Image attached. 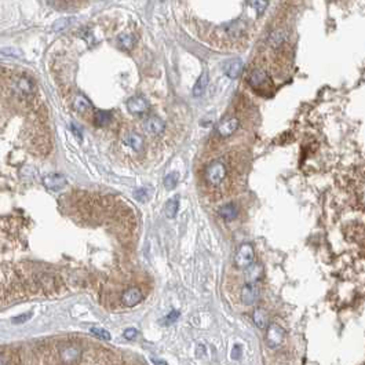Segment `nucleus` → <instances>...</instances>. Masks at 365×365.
I'll return each mask as SVG.
<instances>
[{
    "label": "nucleus",
    "instance_id": "1",
    "mask_svg": "<svg viewBox=\"0 0 365 365\" xmlns=\"http://www.w3.org/2000/svg\"><path fill=\"white\" fill-rule=\"evenodd\" d=\"M227 175V168H226L225 163L221 160H215V162L210 163L207 166V168L204 171V178L205 182L210 186H219L226 179Z\"/></svg>",
    "mask_w": 365,
    "mask_h": 365
},
{
    "label": "nucleus",
    "instance_id": "2",
    "mask_svg": "<svg viewBox=\"0 0 365 365\" xmlns=\"http://www.w3.org/2000/svg\"><path fill=\"white\" fill-rule=\"evenodd\" d=\"M255 259V251L251 244H243L240 246L237 253L234 255V265L239 269H247L251 266Z\"/></svg>",
    "mask_w": 365,
    "mask_h": 365
},
{
    "label": "nucleus",
    "instance_id": "3",
    "mask_svg": "<svg viewBox=\"0 0 365 365\" xmlns=\"http://www.w3.org/2000/svg\"><path fill=\"white\" fill-rule=\"evenodd\" d=\"M284 337H285V331L282 330V327L279 325V324L273 323L267 327L266 342L269 344V347H272V349L279 347L282 343Z\"/></svg>",
    "mask_w": 365,
    "mask_h": 365
},
{
    "label": "nucleus",
    "instance_id": "4",
    "mask_svg": "<svg viewBox=\"0 0 365 365\" xmlns=\"http://www.w3.org/2000/svg\"><path fill=\"white\" fill-rule=\"evenodd\" d=\"M33 280H35L36 285L39 287V289H43L47 294H51V292H54L56 289H59L58 280H56L54 276H51V274H37Z\"/></svg>",
    "mask_w": 365,
    "mask_h": 365
},
{
    "label": "nucleus",
    "instance_id": "5",
    "mask_svg": "<svg viewBox=\"0 0 365 365\" xmlns=\"http://www.w3.org/2000/svg\"><path fill=\"white\" fill-rule=\"evenodd\" d=\"M240 126V121L237 117H227V119L222 120L217 127V134L222 138L230 137L232 134L237 131Z\"/></svg>",
    "mask_w": 365,
    "mask_h": 365
},
{
    "label": "nucleus",
    "instance_id": "6",
    "mask_svg": "<svg viewBox=\"0 0 365 365\" xmlns=\"http://www.w3.org/2000/svg\"><path fill=\"white\" fill-rule=\"evenodd\" d=\"M143 298V294L138 287H130L127 288L126 291L123 292L121 295V303L124 306H128V308H133V306H137L138 303H140Z\"/></svg>",
    "mask_w": 365,
    "mask_h": 365
},
{
    "label": "nucleus",
    "instance_id": "7",
    "mask_svg": "<svg viewBox=\"0 0 365 365\" xmlns=\"http://www.w3.org/2000/svg\"><path fill=\"white\" fill-rule=\"evenodd\" d=\"M259 298V289L255 285V282H247L241 289V301L247 306H253Z\"/></svg>",
    "mask_w": 365,
    "mask_h": 365
},
{
    "label": "nucleus",
    "instance_id": "8",
    "mask_svg": "<svg viewBox=\"0 0 365 365\" xmlns=\"http://www.w3.org/2000/svg\"><path fill=\"white\" fill-rule=\"evenodd\" d=\"M248 83L253 85V88H266L267 83H270V80L265 70L256 69L248 76Z\"/></svg>",
    "mask_w": 365,
    "mask_h": 365
},
{
    "label": "nucleus",
    "instance_id": "9",
    "mask_svg": "<svg viewBox=\"0 0 365 365\" xmlns=\"http://www.w3.org/2000/svg\"><path fill=\"white\" fill-rule=\"evenodd\" d=\"M145 131L149 134V135H153V137H157V135H160L164 131V128H166V124H164V121H163L160 117H156V116H152V117H149L145 121Z\"/></svg>",
    "mask_w": 365,
    "mask_h": 365
},
{
    "label": "nucleus",
    "instance_id": "10",
    "mask_svg": "<svg viewBox=\"0 0 365 365\" xmlns=\"http://www.w3.org/2000/svg\"><path fill=\"white\" fill-rule=\"evenodd\" d=\"M123 142L126 143L128 148L137 152V153H140L142 149H143V138L140 137V134L137 133H127L124 137H123Z\"/></svg>",
    "mask_w": 365,
    "mask_h": 365
},
{
    "label": "nucleus",
    "instance_id": "11",
    "mask_svg": "<svg viewBox=\"0 0 365 365\" xmlns=\"http://www.w3.org/2000/svg\"><path fill=\"white\" fill-rule=\"evenodd\" d=\"M44 186L50 190H61L66 185V179L59 174H50L43 179Z\"/></svg>",
    "mask_w": 365,
    "mask_h": 365
},
{
    "label": "nucleus",
    "instance_id": "12",
    "mask_svg": "<svg viewBox=\"0 0 365 365\" xmlns=\"http://www.w3.org/2000/svg\"><path fill=\"white\" fill-rule=\"evenodd\" d=\"M244 69V63L241 59H232V61H229V62L225 65V73L227 78L230 79H236L239 78L240 75H241V72Z\"/></svg>",
    "mask_w": 365,
    "mask_h": 365
},
{
    "label": "nucleus",
    "instance_id": "13",
    "mask_svg": "<svg viewBox=\"0 0 365 365\" xmlns=\"http://www.w3.org/2000/svg\"><path fill=\"white\" fill-rule=\"evenodd\" d=\"M127 108L130 109V112L135 113V114H142L149 109L148 101L145 98H131L127 102Z\"/></svg>",
    "mask_w": 365,
    "mask_h": 365
},
{
    "label": "nucleus",
    "instance_id": "14",
    "mask_svg": "<svg viewBox=\"0 0 365 365\" xmlns=\"http://www.w3.org/2000/svg\"><path fill=\"white\" fill-rule=\"evenodd\" d=\"M73 108L82 114H90L92 113V105L88 99L83 95H76L73 98Z\"/></svg>",
    "mask_w": 365,
    "mask_h": 365
},
{
    "label": "nucleus",
    "instance_id": "15",
    "mask_svg": "<svg viewBox=\"0 0 365 365\" xmlns=\"http://www.w3.org/2000/svg\"><path fill=\"white\" fill-rule=\"evenodd\" d=\"M219 215L224 218L225 221H233L237 217V207L233 203L224 204L221 208H219Z\"/></svg>",
    "mask_w": 365,
    "mask_h": 365
},
{
    "label": "nucleus",
    "instance_id": "16",
    "mask_svg": "<svg viewBox=\"0 0 365 365\" xmlns=\"http://www.w3.org/2000/svg\"><path fill=\"white\" fill-rule=\"evenodd\" d=\"M61 356H62V360L65 363H75L80 357V349L76 346H68L63 349Z\"/></svg>",
    "mask_w": 365,
    "mask_h": 365
},
{
    "label": "nucleus",
    "instance_id": "17",
    "mask_svg": "<svg viewBox=\"0 0 365 365\" xmlns=\"http://www.w3.org/2000/svg\"><path fill=\"white\" fill-rule=\"evenodd\" d=\"M253 323L256 324L258 328H266L267 323H269V317H267V311L262 308H258V309L253 311Z\"/></svg>",
    "mask_w": 365,
    "mask_h": 365
},
{
    "label": "nucleus",
    "instance_id": "18",
    "mask_svg": "<svg viewBox=\"0 0 365 365\" xmlns=\"http://www.w3.org/2000/svg\"><path fill=\"white\" fill-rule=\"evenodd\" d=\"M226 32H227V35H230L232 37H239V36H241L246 32V24L241 21L227 24L226 25Z\"/></svg>",
    "mask_w": 365,
    "mask_h": 365
},
{
    "label": "nucleus",
    "instance_id": "19",
    "mask_svg": "<svg viewBox=\"0 0 365 365\" xmlns=\"http://www.w3.org/2000/svg\"><path fill=\"white\" fill-rule=\"evenodd\" d=\"M207 85H208V75L204 72L201 73V76L197 79L196 84L193 87V95L195 97H201L205 91V88H207Z\"/></svg>",
    "mask_w": 365,
    "mask_h": 365
},
{
    "label": "nucleus",
    "instance_id": "20",
    "mask_svg": "<svg viewBox=\"0 0 365 365\" xmlns=\"http://www.w3.org/2000/svg\"><path fill=\"white\" fill-rule=\"evenodd\" d=\"M111 117H112L111 112H106V111H95L94 112V123L98 127L108 126L111 121Z\"/></svg>",
    "mask_w": 365,
    "mask_h": 365
},
{
    "label": "nucleus",
    "instance_id": "21",
    "mask_svg": "<svg viewBox=\"0 0 365 365\" xmlns=\"http://www.w3.org/2000/svg\"><path fill=\"white\" fill-rule=\"evenodd\" d=\"M247 270V277H248V282H255L256 280H259V277L262 276V267L259 265H255L253 263L251 266H248Z\"/></svg>",
    "mask_w": 365,
    "mask_h": 365
},
{
    "label": "nucleus",
    "instance_id": "22",
    "mask_svg": "<svg viewBox=\"0 0 365 365\" xmlns=\"http://www.w3.org/2000/svg\"><path fill=\"white\" fill-rule=\"evenodd\" d=\"M178 208H179V198L178 197L169 198L166 204V215L168 218H175Z\"/></svg>",
    "mask_w": 365,
    "mask_h": 365
},
{
    "label": "nucleus",
    "instance_id": "23",
    "mask_svg": "<svg viewBox=\"0 0 365 365\" xmlns=\"http://www.w3.org/2000/svg\"><path fill=\"white\" fill-rule=\"evenodd\" d=\"M134 43H135V39H134V36L131 33H121L119 36L120 47L123 50H126V51L133 49Z\"/></svg>",
    "mask_w": 365,
    "mask_h": 365
},
{
    "label": "nucleus",
    "instance_id": "24",
    "mask_svg": "<svg viewBox=\"0 0 365 365\" xmlns=\"http://www.w3.org/2000/svg\"><path fill=\"white\" fill-rule=\"evenodd\" d=\"M248 6L253 8L258 14H263L267 7L266 0H248Z\"/></svg>",
    "mask_w": 365,
    "mask_h": 365
},
{
    "label": "nucleus",
    "instance_id": "25",
    "mask_svg": "<svg viewBox=\"0 0 365 365\" xmlns=\"http://www.w3.org/2000/svg\"><path fill=\"white\" fill-rule=\"evenodd\" d=\"M176 183H178V174L176 172H171L168 175L164 178V186H166V189L172 190L176 186Z\"/></svg>",
    "mask_w": 365,
    "mask_h": 365
},
{
    "label": "nucleus",
    "instance_id": "26",
    "mask_svg": "<svg viewBox=\"0 0 365 365\" xmlns=\"http://www.w3.org/2000/svg\"><path fill=\"white\" fill-rule=\"evenodd\" d=\"M91 334L94 337L102 339V340H109L111 339V334L108 331L102 330V328H91Z\"/></svg>",
    "mask_w": 365,
    "mask_h": 365
},
{
    "label": "nucleus",
    "instance_id": "27",
    "mask_svg": "<svg viewBox=\"0 0 365 365\" xmlns=\"http://www.w3.org/2000/svg\"><path fill=\"white\" fill-rule=\"evenodd\" d=\"M0 54L1 56H21V51L17 49H1L0 50Z\"/></svg>",
    "mask_w": 365,
    "mask_h": 365
},
{
    "label": "nucleus",
    "instance_id": "28",
    "mask_svg": "<svg viewBox=\"0 0 365 365\" xmlns=\"http://www.w3.org/2000/svg\"><path fill=\"white\" fill-rule=\"evenodd\" d=\"M282 35H281V32H274V33H272V36H270V44L272 46H280L281 42H282Z\"/></svg>",
    "mask_w": 365,
    "mask_h": 365
},
{
    "label": "nucleus",
    "instance_id": "29",
    "mask_svg": "<svg viewBox=\"0 0 365 365\" xmlns=\"http://www.w3.org/2000/svg\"><path fill=\"white\" fill-rule=\"evenodd\" d=\"M179 317V311H176V310H172L171 313H169L168 316L164 318V324H172L175 323V320Z\"/></svg>",
    "mask_w": 365,
    "mask_h": 365
},
{
    "label": "nucleus",
    "instance_id": "30",
    "mask_svg": "<svg viewBox=\"0 0 365 365\" xmlns=\"http://www.w3.org/2000/svg\"><path fill=\"white\" fill-rule=\"evenodd\" d=\"M32 317V313H25V314H22V316H17L13 318V323L14 324H22V323H27L29 318Z\"/></svg>",
    "mask_w": 365,
    "mask_h": 365
},
{
    "label": "nucleus",
    "instance_id": "31",
    "mask_svg": "<svg viewBox=\"0 0 365 365\" xmlns=\"http://www.w3.org/2000/svg\"><path fill=\"white\" fill-rule=\"evenodd\" d=\"M135 197H137V200H140V201H146V200H148V193H146V190L145 189H140L135 192Z\"/></svg>",
    "mask_w": 365,
    "mask_h": 365
},
{
    "label": "nucleus",
    "instance_id": "32",
    "mask_svg": "<svg viewBox=\"0 0 365 365\" xmlns=\"http://www.w3.org/2000/svg\"><path fill=\"white\" fill-rule=\"evenodd\" d=\"M138 335V331L135 330V328H128V330L124 331V337L128 339V340H131V339H135Z\"/></svg>",
    "mask_w": 365,
    "mask_h": 365
},
{
    "label": "nucleus",
    "instance_id": "33",
    "mask_svg": "<svg viewBox=\"0 0 365 365\" xmlns=\"http://www.w3.org/2000/svg\"><path fill=\"white\" fill-rule=\"evenodd\" d=\"M241 347H240V344H234V347H233L232 350V358L233 360H239L241 357Z\"/></svg>",
    "mask_w": 365,
    "mask_h": 365
},
{
    "label": "nucleus",
    "instance_id": "34",
    "mask_svg": "<svg viewBox=\"0 0 365 365\" xmlns=\"http://www.w3.org/2000/svg\"><path fill=\"white\" fill-rule=\"evenodd\" d=\"M152 361H153V363H155V364H157V365H167L166 363H163V361H159V360H152Z\"/></svg>",
    "mask_w": 365,
    "mask_h": 365
},
{
    "label": "nucleus",
    "instance_id": "35",
    "mask_svg": "<svg viewBox=\"0 0 365 365\" xmlns=\"http://www.w3.org/2000/svg\"><path fill=\"white\" fill-rule=\"evenodd\" d=\"M0 365H6V360H4V357L0 354Z\"/></svg>",
    "mask_w": 365,
    "mask_h": 365
}]
</instances>
